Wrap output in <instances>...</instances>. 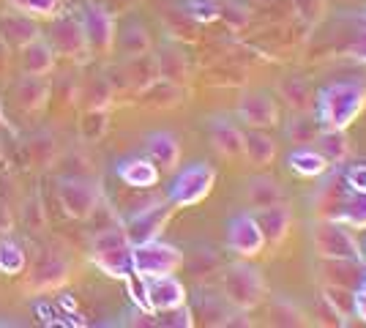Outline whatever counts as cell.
Returning <instances> with one entry per match:
<instances>
[{"label": "cell", "mask_w": 366, "mask_h": 328, "mask_svg": "<svg viewBox=\"0 0 366 328\" xmlns=\"http://www.w3.org/2000/svg\"><path fill=\"white\" fill-rule=\"evenodd\" d=\"M118 74L123 82V88H132L134 94H139L142 88H148L153 79H159V66H156V55L145 52V55H137V58H123V63L112 71Z\"/></svg>", "instance_id": "d6986e66"}, {"label": "cell", "mask_w": 366, "mask_h": 328, "mask_svg": "<svg viewBox=\"0 0 366 328\" xmlns=\"http://www.w3.org/2000/svg\"><path fill=\"white\" fill-rule=\"evenodd\" d=\"M235 115L246 129H271V126L279 124V104L271 94L254 91V94H246L238 101Z\"/></svg>", "instance_id": "5bb4252c"}, {"label": "cell", "mask_w": 366, "mask_h": 328, "mask_svg": "<svg viewBox=\"0 0 366 328\" xmlns=\"http://www.w3.org/2000/svg\"><path fill=\"white\" fill-rule=\"evenodd\" d=\"M172 211H175V205L169 203L167 197H164V200H148L142 208L132 211V214L126 217V222H121L126 235H129V241H132V247H134V244L153 241V238H159V235L164 233Z\"/></svg>", "instance_id": "30bf717a"}, {"label": "cell", "mask_w": 366, "mask_h": 328, "mask_svg": "<svg viewBox=\"0 0 366 328\" xmlns=\"http://www.w3.org/2000/svg\"><path fill=\"white\" fill-rule=\"evenodd\" d=\"M192 312H194V320L202 317L205 326H229L235 309L224 301V296H199L197 309H192Z\"/></svg>", "instance_id": "836d02e7"}, {"label": "cell", "mask_w": 366, "mask_h": 328, "mask_svg": "<svg viewBox=\"0 0 366 328\" xmlns=\"http://www.w3.org/2000/svg\"><path fill=\"white\" fill-rule=\"evenodd\" d=\"M145 293H148V307L151 312H167L175 307H183L189 301V293L183 287L181 279H175V274L167 277H151L145 279Z\"/></svg>", "instance_id": "2e32d148"}, {"label": "cell", "mask_w": 366, "mask_h": 328, "mask_svg": "<svg viewBox=\"0 0 366 328\" xmlns=\"http://www.w3.org/2000/svg\"><path fill=\"white\" fill-rule=\"evenodd\" d=\"M181 9L192 16L197 25H208V22H216V19H219L222 0H183Z\"/></svg>", "instance_id": "f35d334b"}, {"label": "cell", "mask_w": 366, "mask_h": 328, "mask_svg": "<svg viewBox=\"0 0 366 328\" xmlns=\"http://www.w3.org/2000/svg\"><path fill=\"white\" fill-rule=\"evenodd\" d=\"M276 140L265 129H246L244 131V159L252 167H268L276 159Z\"/></svg>", "instance_id": "d4e9b609"}, {"label": "cell", "mask_w": 366, "mask_h": 328, "mask_svg": "<svg viewBox=\"0 0 366 328\" xmlns=\"http://www.w3.org/2000/svg\"><path fill=\"white\" fill-rule=\"evenodd\" d=\"M55 61H58V55H55L52 44L46 41V36H39V39H33L31 44H25V47L19 49V69H22V74L49 77L55 71Z\"/></svg>", "instance_id": "ffe728a7"}, {"label": "cell", "mask_w": 366, "mask_h": 328, "mask_svg": "<svg viewBox=\"0 0 366 328\" xmlns=\"http://www.w3.org/2000/svg\"><path fill=\"white\" fill-rule=\"evenodd\" d=\"M11 230H14V214H11V208L0 205V235H9Z\"/></svg>", "instance_id": "681fc988"}, {"label": "cell", "mask_w": 366, "mask_h": 328, "mask_svg": "<svg viewBox=\"0 0 366 328\" xmlns=\"http://www.w3.org/2000/svg\"><path fill=\"white\" fill-rule=\"evenodd\" d=\"M156 326H164V328H192L197 320H194V312L189 304L183 307H175V309H167V312H156Z\"/></svg>", "instance_id": "60d3db41"}, {"label": "cell", "mask_w": 366, "mask_h": 328, "mask_svg": "<svg viewBox=\"0 0 366 328\" xmlns=\"http://www.w3.org/2000/svg\"><path fill=\"white\" fill-rule=\"evenodd\" d=\"M181 140L172 131H167V129L145 134V156L151 159L159 170L175 172L178 164H181Z\"/></svg>", "instance_id": "e0dca14e"}, {"label": "cell", "mask_w": 366, "mask_h": 328, "mask_svg": "<svg viewBox=\"0 0 366 328\" xmlns=\"http://www.w3.org/2000/svg\"><path fill=\"white\" fill-rule=\"evenodd\" d=\"M9 99L14 101V107L19 112L36 115L49 104L52 99V85L46 82V77H33V74H19L9 88Z\"/></svg>", "instance_id": "4fadbf2b"}, {"label": "cell", "mask_w": 366, "mask_h": 328, "mask_svg": "<svg viewBox=\"0 0 366 328\" xmlns=\"http://www.w3.org/2000/svg\"><path fill=\"white\" fill-rule=\"evenodd\" d=\"M11 3H14V9L36 16L39 22L41 19H52L63 9V0H11Z\"/></svg>", "instance_id": "ab89813d"}, {"label": "cell", "mask_w": 366, "mask_h": 328, "mask_svg": "<svg viewBox=\"0 0 366 328\" xmlns=\"http://www.w3.org/2000/svg\"><path fill=\"white\" fill-rule=\"evenodd\" d=\"M315 142H317V151L325 156V161H328L331 167L345 164V159L350 156V140H347L345 129H328V126H320V131H317Z\"/></svg>", "instance_id": "f546056e"}, {"label": "cell", "mask_w": 366, "mask_h": 328, "mask_svg": "<svg viewBox=\"0 0 366 328\" xmlns=\"http://www.w3.org/2000/svg\"><path fill=\"white\" fill-rule=\"evenodd\" d=\"M219 19H224L232 28H241L249 22V11H246L241 3L235 0H222V9H219Z\"/></svg>", "instance_id": "f6af8a7d"}, {"label": "cell", "mask_w": 366, "mask_h": 328, "mask_svg": "<svg viewBox=\"0 0 366 328\" xmlns=\"http://www.w3.org/2000/svg\"><path fill=\"white\" fill-rule=\"evenodd\" d=\"M312 244H315V252L320 254V260H364L358 238L339 219H320L315 224Z\"/></svg>", "instance_id": "52a82bcc"}, {"label": "cell", "mask_w": 366, "mask_h": 328, "mask_svg": "<svg viewBox=\"0 0 366 328\" xmlns=\"http://www.w3.org/2000/svg\"><path fill=\"white\" fill-rule=\"evenodd\" d=\"M6 124V121H3V107H0V126Z\"/></svg>", "instance_id": "11a10c76"}, {"label": "cell", "mask_w": 366, "mask_h": 328, "mask_svg": "<svg viewBox=\"0 0 366 328\" xmlns=\"http://www.w3.org/2000/svg\"><path fill=\"white\" fill-rule=\"evenodd\" d=\"M355 290H361V293H366V271H364V277H361V282H358V287Z\"/></svg>", "instance_id": "f5cc1de1"}, {"label": "cell", "mask_w": 366, "mask_h": 328, "mask_svg": "<svg viewBox=\"0 0 366 328\" xmlns=\"http://www.w3.org/2000/svg\"><path fill=\"white\" fill-rule=\"evenodd\" d=\"M39 36H44V31H41V22L36 16L25 14L19 9L0 14V39L16 52L25 44H31L33 39H39Z\"/></svg>", "instance_id": "9a60e30c"}, {"label": "cell", "mask_w": 366, "mask_h": 328, "mask_svg": "<svg viewBox=\"0 0 366 328\" xmlns=\"http://www.w3.org/2000/svg\"><path fill=\"white\" fill-rule=\"evenodd\" d=\"M252 214H254L259 230L265 235V247H279L290 235L292 208L285 205V200L276 205H268V208H259V211H252Z\"/></svg>", "instance_id": "ac0fdd59"}, {"label": "cell", "mask_w": 366, "mask_h": 328, "mask_svg": "<svg viewBox=\"0 0 366 328\" xmlns=\"http://www.w3.org/2000/svg\"><path fill=\"white\" fill-rule=\"evenodd\" d=\"M115 175L129 189H153L162 178V170L148 156H132L115 164Z\"/></svg>", "instance_id": "7402d4cb"}, {"label": "cell", "mask_w": 366, "mask_h": 328, "mask_svg": "<svg viewBox=\"0 0 366 328\" xmlns=\"http://www.w3.org/2000/svg\"><path fill=\"white\" fill-rule=\"evenodd\" d=\"M139 104L151 109H169L175 104H181L183 99V85H175V82H167V79H153L148 88L139 91Z\"/></svg>", "instance_id": "83f0119b"}, {"label": "cell", "mask_w": 366, "mask_h": 328, "mask_svg": "<svg viewBox=\"0 0 366 328\" xmlns=\"http://www.w3.org/2000/svg\"><path fill=\"white\" fill-rule=\"evenodd\" d=\"M352 293L350 287H342V284H325L322 287V304L331 307L342 320L352 317Z\"/></svg>", "instance_id": "74e56055"}, {"label": "cell", "mask_w": 366, "mask_h": 328, "mask_svg": "<svg viewBox=\"0 0 366 328\" xmlns=\"http://www.w3.org/2000/svg\"><path fill=\"white\" fill-rule=\"evenodd\" d=\"M28 266V254L14 238L0 235V274L3 277H19Z\"/></svg>", "instance_id": "d590c367"}, {"label": "cell", "mask_w": 366, "mask_h": 328, "mask_svg": "<svg viewBox=\"0 0 366 328\" xmlns=\"http://www.w3.org/2000/svg\"><path fill=\"white\" fill-rule=\"evenodd\" d=\"M76 129H79L82 142H88V145L102 142L109 131V107H82Z\"/></svg>", "instance_id": "4dcf8cb0"}, {"label": "cell", "mask_w": 366, "mask_h": 328, "mask_svg": "<svg viewBox=\"0 0 366 328\" xmlns=\"http://www.w3.org/2000/svg\"><path fill=\"white\" fill-rule=\"evenodd\" d=\"M227 247L238 257H246V260L262 254V249H265V235L259 230L257 219H254L252 211L235 214L227 222Z\"/></svg>", "instance_id": "7c38bea8"}, {"label": "cell", "mask_w": 366, "mask_h": 328, "mask_svg": "<svg viewBox=\"0 0 366 328\" xmlns=\"http://www.w3.org/2000/svg\"><path fill=\"white\" fill-rule=\"evenodd\" d=\"M76 99H82V107H112L115 88L104 74H96L85 85H79Z\"/></svg>", "instance_id": "d6a6232c"}, {"label": "cell", "mask_w": 366, "mask_h": 328, "mask_svg": "<svg viewBox=\"0 0 366 328\" xmlns=\"http://www.w3.org/2000/svg\"><path fill=\"white\" fill-rule=\"evenodd\" d=\"M22 222L31 233H44L46 230V214H44V203L39 197H31L25 208H22Z\"/></svg>", "instance_id": "b9f144b4"}, {"label": "cell", "mask_w": 366, "mask_h": 328, "mask_svg": "<svg viewBox=\"0 0 366 328\" xmlns=\"http://www.w3.org/2000/svg\"><path fill=\"white\" fill-rule=\"evenodd\" d=\"M336 219L345 222L350 230H366V192H350L347 189Z\"/></svg>", "instance_id": "e575fe53"}, {"label": "cell", "mask_w": 366, "mask_h": 328, "mask_svg": "<svg viewBox=\"0 0 366 328\" xmlns=\"http://www.w3.org/2000/svg\"><path fill=\"white\" fill-rule=\"evenodd\" d=\"M366 107V88L361 82H350V79H342V82H331L317 91L315 99V112H317V121L320 126L328 129H345L358 121V115Z\"/></svg>", "instance_id": "6da1fadb"}, {"label": "cell", "mask_w": 366, "mask_h": 328, "mask_svg": "<svg viewBox=\"0 0 366 328\" xmlns=\"http://www.w3.org/2000/svg\"><path fill=\"white\" fill-rule=\"evenodd\" d=\"M0 161H3V142H0Z\"/></svg>", "instance_id": "9f6ffc18"}, {"label": "cell", "mask_w": 366, "mask_h": 328, "mask_svg": "<svg viewBox=\"0 0 366 328\" xmlns=\"http://www.w3.org/2000/svg\"><path fill=\"white\" fill-rule=\"evenodd\" d=\"M352 317L366 323V293H361V290L352 293Z\"/></svg>", "instance_id": "c3c4849f"}, {"label": "cell", "mask_w": 366, "mask_h": 328, "mask_svg": "<svg viewBox=\"0 0 366 328\" xmlns=\"http://www.w3.org/2000/svg\"><path fill=\"white\" fill-rule=\"evenodd\" d=\"M222 296L227 301L232 309L238 312H252L257 309L265 298V279H262V271L252 263H232L224 271V279H222Z\"/></svg>", "instance_id": "277c9868"}, {"label": "cell", "mask_w": 366, "mask_h": 328, "mask_svg": "<svg viewBox=\"0 0 366 328\" xmlns=\"http://www.w3.org/2000/svg\"><path fill=\"white\" fill-rule=\"evenodd\" d=\"M358 22H361V28H366V11L361 16H358Z\"/></svg>", "instance_id": "db71d44e"}, {"label": "cell", "mask_w": 366, "mask_h": 328, "mask_svg": "<svg viewBox=\"0 0 366 328\" xmlns=\"http://www.w3.org/2000/svg\"><path fill=\"white\" fill-rule=\"evenodd\" d=\"M317 131H320L317 115L292 112L290 124H287V137H290V142H295V145H309V142H315Z\"/></svg>", "instance_id": "8d00e7d4"}, {"label": "cell", "mask_w": 366, "mask_h": 328, "mask_svg": "<svg viewBox=\"0 0 366 328\" xmlns=\"http://www.w3.org/2000/svg\"><path fill=\"white\" fill-rule=\"evenodd\" d=\"M274 323H279V326H304L306 317L298 307H292L290 301H276Z\"/></svg>", "instance_id": "ee69618b"}, {"label": "cell", "mask_w": 366, "mask_h": 328, "mask_svg": "<svg viewBox=\"0 0 366 328\" xmlns=\"http://www.w3.org/2000/svg\"><path fill=\"white\" fill-rule=\"evenodd\" d=\"M49 28H46V41L52 44L55 55H63L66 61L82 63L91 49H88V39H85V28H82V19L74 11H58L52 19H46Z\"/></svg>", "instance_id": "8992f818"}, {"label": "cell", "mask_w": 366, "mask_h": 328, "mask_svg": "<svg viewBox=\"0 0 366 328\" xmlns=\"http://www.w3.org/2000/svg\"><path fill=\"white\" fill-rule=\"evenodd\" d=\"M91 260L112 279H126L132 268V241L123 224L96 230L91 238Z\"/></svg>", "instance_id": "3957f363"}, {"label": "cell", "mask_w": 366, "mask_h": 328, "mask_svg": "<svg viewBox=\"0 0 366 328\" xmlns=\"http://www.w3.org/2000/svg\"><path fill=\"white\" fill-rule=\"evenodd\" d=\"M352 58H358V61L366 63V28H361V33H358V39H355V44H352Z\"/></svg>", "instance_id": "f907efd6"}, {"label": "cell", "mask_w": 366, "mask_h": 328, "mask_svg": "<svg viewBox=\"0 0 366 328\" xmlns=\"http://www.w3.org/2000/svg\"><path fill=\"white\" fill-rule=\"evenodd\" d=\"M22 274H25V279H22L25 296H46V293L63 290L71 282L74 263L61 249H41L33 257L31 266H25Z\"/></svg>", "instance_id": "7a4b0ae2"}, {"label": "cell", "mask_w": 366, "mask_h": 328, "mask_svg": "<svg viewBox=\"0 0 366 328\" xmlns=\"http://www.w3.org/2000/svg\"><path fill=\"white\" fill-rule=\"evenodd\" d=\"M216 187V170L205 161L186 164L183 170L175 172V178L169 181L167 200L175 208H192L202 203Z\"/></svg>", "instance_id": "5b68a950"}, {"label": "cell", "mask_w": 366, "mask_h": 328, "mask_svg": "<svg viewBox=\"0 0 366 328\" xmlns=\"http://www.w3.org/2000/svg\"><path fill=\"white\" fill-rule=\"evenodd\" d=\"M287 167L301 178H320L331 170V164L315 145H295L287 154Z\"/></svg>", "instance_id": "484cf974"}, {"label": "cell", "mask_w": 366, "mask_h": 328, "mask_svg": "<svg viewBox=\"0 0 366 328\" xmlns=\"http://www.w3.org/2000/svg\"><path fill=\"white\" fill-rule=\"evenodd\" d=\"M211 134V145L216 148V154L224 159H241L244 156V129L229 121V118H214L208 126Z\"/></svg>", "instance_id": "44dd1931"}, {"label": "cell", "mask_w": 366, "mask_h": 328, "mask_svg": "<svg viewBox=\"0 0 366 328\" xmlns=\"http://www.w3.org/2000/svg\"><path fill=\"white\" fill-rule=\"evenodd\" d=\"M58 197L66 211V217L76 222H88L91 214L104 200V192L99 187V181L93 178H63L58 184Z\"/></svg>", "instance_id": "8fae6325"}, {"label": "cell", "mask_w": 366, "mask_h": 328, "mask_svg": "<svg viewBox=\"0 0 366 328\" xmlns=\"http://www.w3.org/2000/svg\"><path fill=\"white\" fill-rule=\"evenodd\" d=\"M153 49V39L148 28L139 22V19H129L126 25L118 28V36H115V52L121 58H137V55H145Z\"/></svg>", "instance_id": "cb8c5ba5"}, {"label": "cell", "mask_w": 366, "mask_h": 328, "mask_svg": "<svg viewBox=\"0 0 366 328\" xmlns=\"http://www.w3.org/2000/svg\"><path fill=\"white\" fill-rule=\"evenodd\" d=\"M99 3H104L107 9H112V11H118V9H126L132 0H99Z\"/></svg>", "instance_id": "816d5d0a"}, {"label": "cell", "mask_w": 366, "mask_h": 328, "mask_svg": "<svg viewBox=\"0 0 366 328\" xmlns=\"http://www.w3.org/2000/svg\"><path fill=\"white\" fill-rule=\"evenodd\" d=\"M279 96L290 104L292 112H312L315 107V96L304 77H285L279 82Z\"/></svg>", "instance_id": "1f68e13d"}, {"label": "cell", "mask_w": 366, "mask_h": 328, "mask_svg": "<svg viewBox=\"0 0 366 328\" xmlns=\"http://www.w3.org/2000/svg\"><path fill=\"white\" fill-rule=\"evenodd\" d=\"M82 28H85V39H88V49L96 58H109L115 52V36H118V19L115 11L107 9L99 0H85L82 6Z\"/></svg>", "instance_id": "9c48e42d"}, {"label": "cell", "mask_w": 366, "mask_h": 328, "mask_svg": "<svg viewBox=\"0 0 366 328\" xmlns=\"http://www.w3.org/2000/svg\"><path fill=\"white\" fill-rule=\"evenodd\" d=\"M156 66H159V77L175 82V85H186L189 82V61L183 55L178 44H164L156 52Z\"/></svg>", "instance_id": "4316f807"}, {"label": "cell", "mask_w": 366, "mask_h": 328, "mask_svg": "<svg viewBox=\"0 0 366 328\" xmlns=\"http://www.w3.org/2000/svg\"><path fill=\"white\" fill-rule=\"evenodd\" d=\"M9 69H11V47L0 39V79H9Z\"/></svg>", "instance_id": "7dc6e473"}, {"label": "cell", "mask_w": 366, "mask_h": 328, "mask_svg": "<svg viewBox=\"0 0 366 328\" xmlns=\"http://www.w3.org/2000/svg\"><path fill=\"white\" fill-rule=\"evenodd\" d=\"M183 263H186L183 252L167 244V241H162V238H153V241L132 247V268H134V274L145 277V279L178 274Z\"/></svg>", "instance_id": "ba28073f"}, {"label": "cell", "mask_w": 366, "mask_h": 328, "mask_svg": "<svg viewBox=\"0 0 366 328\" xmlns=\"http://www.w3.org/2000/svg\"><path fill=\"white\" fill-rule=\"evenodd\" d=\"M22 156L36 170H49L61 156V145H58L52 131H36L22 145Z\"/></svg>", "instance_id": "603a6c76"}, {"label": "cell", "mask_w": 366, "mask_h": 328, "mask_svg": "<svg viewBox=\"0 0 366 328\" xmlns=\"http://www.w3.org/2000/svg\"><path fill=\"white\" fill-rule=\"evenodd\" d=\"M342 184L350 192H366V161H355L342 172Z\"/></svg>", "instance_id": "bcb514c9"}, {"label": "cell", "mask_w": 366, "mask_h": 328, "mask_svg": "<svg viewBox=\"0 0 366 328\" xmlns=\"http://www.w3.org/2000/svg\"><path fill=\"white\" fill-rule=\"evenodd\" d=\"M285 200V192L279 187V181H274L271 175H254L249 178L246 184V203L252 211H259V208H268V205H276Z\"/></svg>", "instance_id": "f1b7e54d"}, {"label": "cell", "mask_w": 366, "mask_h": 328, "mask_svg": "<svg viewBox=\"0 0 366 328\" xmlns=\"http://www.w3.org/2000/svg\"><path fill=\"white\" fill-rule=\"evenodd\" d=\"M292 9L306 25H317L325 16V0H292Z\"/></svg>", "instance_id": "7bdbcfd3"}]
</instances>
